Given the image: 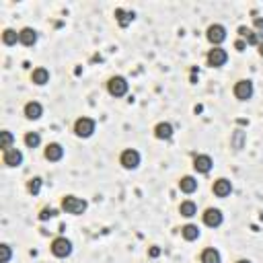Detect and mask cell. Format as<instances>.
Listing matches in <instances>:
<instances>
[{
  "label": "cell",
  "instance_id": "6da1fadb",
  "mask_svg": "<svg viewBox=\"0 0 263 263\" xmlns=\"http://www.w3.org/2000/svg\"><path fill=\"white\" fill-rule=\"evenodd\" d=\"M62 210L66 214H72V216H80L87 212V202L82 197H76V195H66L62 200Z\"/></svg>",
  "mask_w": 263,
  "mask_h": 263
},
{
  "label": "cell",
  "instance_id": "7a4b0ae2",
  "mask_svg": "<svg viewBox=\"0 0 263 263\" xmlns=\"http://www.w3.org/2000/svg\"><path fill=\"white\" fill-rule=\"evenodd\" d=\"M95 132V119L91 117H78L74 121V134L78 138H91Z\"/></svg>",
  "mask_w": 263,
  "mask_h": 263
},
{
  "label": "cell",
  "instance_id": "3957f363",
  "mask_svg": "<svg viewBox=\"0 0 263 263\" xmlns=\"http://www.w3.org/2000/svg\"><path fill=\"white\" fill-rule=\"evenodd\" d=\"M107 91H109V95L111 97H124L126 93H128V80L124 76H111L109 82H107Z\"/></svg>",
  "mask_w": 263,
  "mask_h": 263
},
{
  "label": "cell",
  "instance_id": "277c9868",
  "mask_svg": "<svg viewBox=\"0 0 263 263\" xmlns=\"http://www.w3.org/2000/svg\"><path fill=\"white\" fill-rule=\"evenodd\" d=\"M206 37H208V41L212 45H216V48H220V43L226 39V27L224 25H210L208 27V31H206Z\"/></svg>",
  "mask_w": 263,
  "mask_h": 263
},
{
  "label": "cell",
  "instance_id": "5b68a950",
  "mask_svg": "<svg viewBox=\"0 0 263 263\" xmlns=\"http://www.w3.org/2000/svg\"><path fill=\"white\" fill-rule=\"evenodd\" d=\"M52 253L56 257H60V259H64V257H68L70 253H72V243L66 239V237H58V239H54L52 241Z\"/></svg>",
  "mask_w": 263,
  "mask_h": 263
},
{
  "label": "cell",
  "instance_id": "8992f818",
  "mask_svg": "<svg viewBox=\"0 0 263 263\" xmlns=\"http://www.w3.org/2000/svg\"><path fill=\"white\" fill-rule=\"evenodd\" d=\"M119 165L124 167V169H128V171H132V169H138V165H140V152H138L136 148L124 150L121 156H119Z\"/></svg>",
  "mask_w": 263,
  "mask_h": 263
},
{
  "label": "cell",
  "instance_id": "52a82bcc",
  "mask_svg": "<svg viewBox=\"0 0 263 263\" xmlns=\"http://www.w3.org/2000/svg\"><path fill=\"white\" fill-rule=\"evenodd\" d=\"M232 93L239 101H249L253 97V82L251 80H239L237 84H234Z\"/></svg>",
  "mask_w": 263,
  "mask_h": 263
},
{
  "label": "cell",
  "instance_id": "ba28073f",
  "mask_svg": "<svg viewBox=\"0 0 263 263\" xmlns=\"http://www.w3.org/2000/svg\"><path fill=\"white\" fill-rule=\"evenodd\" d=\"M222 220H224V216H222V212L218 208H208L204 212V224H206V226L218 228L222 224Z\"/></svg>",
  "mask_w": 263,
  "mask_h": 263
},
{
  "label": "cell",
  "instance_id": "9c48e42d",
  "mask_svg": "<svg viewBox=\"0 0 263 263\" xmlns=\"http://www.w3.org/2000/svg\"><path fill=\"white\" fill-rule=\"evenodd\" d=\"M228 60V54L226 50H222V48H214L208 52V64L212 66V68H220V66H224Z\"/></svg>",
  "mask_w": 263,
  "mask_h": 263
},
{
  "label": "cell",
  "instance_id": "30bf717a",
  "mask_svg": "<svg viewBox=\"0 0 263 263\" xmlns=\"http://www.w3.org/2000/svg\"><path fill=\"white\" fill-rule=\"evenodd\" d=\"M212 167H214V161H212L208 154H197V156L193 158V169H195L197 173L206 175V173L212 171Z\"/></svg>",
  "mask_w": 263,
  "mask_h": 263
},
{
  "label": "cell",
  "instance_id": "8fae6325",
  "mask_svg": "<svg viewBox=\"0 0 263 263\" xmlns=\"http://www.w3.org/2000/svg\"><path fill=\"white\" fill-rule=\"evenodd\" d=\"M43 154H45V158H48L50 163H58V161H62V156H64V148L58 142H52V144L45 146Z\"/></svg>",
  "mask_w": 263,
  "mask_h": 263
},
{
  "label": "cell",
  "instance_id": "7c38bea8",
  "mask_svg": "<svg viewBox=\"0 0 263 263\" xmlns=\"http://www.w3.org/2000/svg\"><path fill=\"white\" fill-rule=\"evenodd\" d=\"M212 191L216 197H228L230 191H232V183L228 179H218V181H214V187H212Z\"/></svg>",
  "mask_w": 263,
  "mask_h": 263
},
{
  "label": "cell",
  "instance_id": "4fadbf2b",
  "mask_svg": "<svg viewBox=\"0 0 263 263\" xmlns=\"http://www.w3.org/2000/svg\"><path fill=\"white\" fill-rule=\"evenodd\" d=\"M2 161H4L6 167H21L23 152H21V150H17V148H11V150H6V152H4Z\"/></svg>",
  "mask_w": 263,
  "mask_h": 263
},
{
  "label": "cell",
  "instance_id": "5bb4252c",
  "mask_svg": "<svg viewBox=\"0 0 263 263\" xmlns=\"http://www.w3.org/2000/svg\"><path fill=\"white\" fill-rule=\"evenodd\" d=\"M19 43L27 45V48H31V45L37 43V31L31 29V27H25V29L19 31Z\"/></svg>",
  "mask_w": 263,
  "mask_h": 263
},
{
  "label": "cell",
  "instance_id": "9a60e30c",
  "mask_svg": "<svg viewBox=\"0 0 263 263\" xmlns=\"http://www.w3.org/2000/svg\"><path fill=\"white\" fill-rule=\"evenodd\" d=\"M23 111H25L27 119H39L43 115V107H41V103H37V101H29Z\"/></svg>",
  "mask_w": 263,
  "mask_h": 263
},
{
  "label": "cell",
  "instance_id": "2e32d148",
  "mask_svg": "<svg viewBox=\"0 0 263 263\" xmlns=\"http://www.w3.org/2000/svg\"><path fill=\"white\" fill-rule=\"evenodd\" d=\"M113 17H115V21H117L119 27H128V25H132V21L136 19L134 13H132V11H124V8H115Z\"/></svg>",
  "mask_w": 263,
  "mask_h": 263
},
{
  "label": "cell",
  "instance_id": "e0dca14e",
  "mask_svg": "<svg viewBox=\"0 0 263 263\" xmlns=\"http://www.w3.org/2000/svg\"><path fill=\"white\" fill-rule=\"evenodd\" d=\"M154 136L158 140H169V138H173V126L169 124V121H161V124H156L154 128Z\"/></svg>",
  "mask_w": 263,
  "mask_h": 263
},
{
  "label": "cell",
  "instance_id": "ac0fdd59",
  "mask_svg": "<svg viewBox=\"0 0 263 263\" xmlns=\"http://www.w3.org/2000/svg\"><path fill=\"white\" fill-rule=\"evenodd\" d=\"M239 35L241 37H245V43L247 45H259L261 43V39H259V33H255V31H251V29H247V27H239Z\"/></svg>",
  "mask_w": 263,
  "mask_h": 263
},
{
  "label": "cell",
  "instance_id": "d6986e66",
  "mask_svg": "<svg viewBox=\"0 0 263 263\" xmlns=\"http://www.w3.org/2000/svg\"><path fill=\"white\" fill-rule=\"evenodd\" d=\"M179 189H181L183 193H193V191L197 189V179H195V177H191V175L181 177V181H179Z\"/></svg>",
  "mask_w": 263,
  "mask_h": 263
},
{
  "label": "cell",
  "instance_id": "ffe728a7",
  "mask_svg": "<svg viewBox=\"0 0 263 263\" xmlns=\"http://www.w3.org/2000/svg\"><path fill=\"white\" fill-rule=\"evenodd\" d=\"M31 80H33V84H37V87H43L45 82H50V72L45 68H35L33 74H31Z\"/></svg>",
  "mask_w": 263,
  "mask_h": 263
},
{
  "label": "cell",
  "instance_id": "44dd1931",
  "mask_svg": "<svg viewBox=\"0 0 263 263\" xmlns=\"http://www.w3.org/2000/svg\"><path fill=\"white\" fill-rule=\"evenodd\" d=\"M181 237L185 241H197L200 239V228H197L195 224H185V226L181 228Z\"/></svg>",
  "mask_w": 263,
  "mask_h": 263
},
{
  "label": "cell",
  "instance_id": "7402d4cb",
  "mask_svg": "<svg viewBox=\"0 0 263 263\" xmlns=\"http://www.w3.org/2000/svg\"><path fill=\"white\" fill-rule=\"evenodd\" d=\"M179 214L185 216V218H193V216L197 214V206H195L191 200H185V202H181V206H179Z\"/></svg>",
  "mask_w": 263,
  "mask_h": 263
},
{
  "label": "cell",
  "instance_id": "603a6c76",
  "mask_svg": "<svg viewBox=\"0 0 263 263\" xmlns=\"http://www.w3.org/2000/svg\"><path fill=\"white\" fill-rule=\"evenodd\" d=\"M202 263H222V257H220V253L216 251V249H206L202 253Z\"/></svg>",
  "mask_w": 263,
  "mask_h": 263
},
{
  "label": "cell",
  "instance_id": "cb8c5ba5",
  "mask_svg": "<svg viewBox=\"0 0 263 263\" xmlns=\"http://www.w3.org/2000/svg\"><path fill=\"white\" fill-rule=\"evenodd\" d=\"M25 144H27V148H37L41 144V136L37 134V132H27L25 134Z\"/></svg>",
  "mask_w": 263,
  "mask_h": 263
},
{
  "label": "cell",
  "instance_id": "d4e9b609",
  "mask_svg": "<svg viewBox=\"0 0 263 263\" xmlns=\"http://www.w3.org/2000/svg\"><path fill=\"white\" fill-rule=\"evenodd\" d=\"M230 144H232L234 150H241L243 146H245V132H243V130L234 132V136L230 138Z\"/></svg>",
  "mask_w": 263,
  "mask_h": 263
},
{
  "label": "cell",
  "instance_id": "484cf974",
  "mask_svg": "<svg viewBox=\"0 0 263 263\" xmlns=\"http://www.w3.org/2000/svg\"><path fill=\"white\" fill-rule=\"evenodd\" d=\"M13 142H15L13 134L4 130V132H2V136H0V148H2L4 152H6V150H11V148H13Z\"/></svg>",
  "mask_w": 263,
  "mask_h": 263
},
{
  "label": "cell",
  "instance_id": "4316f807",
  "mask_svg": "<svg viewBox=\"0 0 263 263\" xmlns=\"http://www.w3.org/2000/svg\"><path fill=\"white\" fill-rule=\"evenodd\" d=\"M19 41V33L15 31V29H4V33H2V43L4 45H15Z\"/></svg>",
  "mask_w": 263,
  "mask_h": 263
},
{
  "label": "cell",
  "instance_id": "83f0119b",
  "mask_svg": "<svg viewBox=\"0 0 263 263\" xmlns=\"http://www.w3.org/2000/svg\"><path fill=\"white\" fill-rule=\"evenodd\" d=\"M27 189H29V193H33V195L39 193V189H41V179L39 177H33V179L29 181V185H27Z\"/></svg>",
  "mask_w": 263,
  "mask_h": 263
},
{
  "label": "cell",
  "instance_id": "f1b7e54d",
  "mask_svg": "<svg viewBox=\"0 0 263 263\" xmlns=\"http://www.w3.org/2000/svg\"><path fill=\"white\" fill-rule=\"evenodd\" d=\"M11 255H13V251L8 245H0V263H8L11 261Z\"/></svg>",
  "mask_w": 263,
  "mask_h": 263
},
{
  "label": "cell",
  "instance_id": "f546056e",
  "mask_svg": "<svg viewBox=\"0 0 263 263\" xmlns=\"http://www.w3.org/2000/svg\"><path fill=\"white\" fill-rule=\"evenodd\" d=\"M56 214H58V212H56L54 208H43V210L39 212V220H41V222H43V220H50V218H54Z\"/></svg>",
  "mask_w": 263,
  "mask_h": 263
},
{
  "label": "cell",
  "instance_id": "4dcf8cb0",
  "mask_svg": "<svg viewBox=\"0 0 263 263\" xmlns=\"http://www.w3.org/2000/svg\"><path fill=\"white\" fill-rule=\"evenodd\" d=\"M253 25H255V29L259 31V35H263V19L255 17V19H253Z\"/></svg>",
  "mask_w": 263,
  "mask_h": 263
},
{
  "label": "cell",
  "instance_id": "1f68e13d",
  "mask_svg": "<svg viewBox=\"0 0 263 263\" xmlns=\"http://www.w3.org/2000/svg\"><path fill=\"white\" fill-rule=\"evenodd\" d=\"M148 255H150V257H152V259H154V257H158V255H161V247H150V251H148Z\"/></svg>",
  "mask_w": 263,
  "mask_h": 263
},
{
  "label": "cell",
  "instance_id": "d6a6232c",
  "mask_svg": "<svg viewBox=\"0 0 263 263\" xmlns=\"http://www.w3.org/2000/svg\"><path fill=\"white\" fill-rule=\"evenodd\" d=\"M234 48H237V52H243V50H245V48H247V43H245V41H243V39H239L237 43H234Z\"/></svg>",
  "mask_w": 263,
  "mask_h": 263
},
{
  "label": "cell",
  "instance_id": "836d02e7",
  "mask_svg": "<svg viewBox=\"0 0 263 263\" xmlns=\"http://www.w3.org/2000/svg\"><path fill=\"white\" fill-rule=\"evenodd\" d=\"M257 48H259V56H261V58H263V41L257 45Z\"/></svg>",
  "mask_w": 263,
  "mask_h": 263
},
{
  "label": "cell",
  "instance_id": "e575fe53",
  "mask_svg": "<svg viewBox=\"0 0 263 263\" xmlns=\"http://www.w3.org/2000/svg\"><path fill=\"white\" fill-rule=\"evenodd\" d=\"M237 263H251V261H249V259H239Z\"/></svg>",
  "mask_w": 263,
  "mask_h": 263
}]
</instances>
